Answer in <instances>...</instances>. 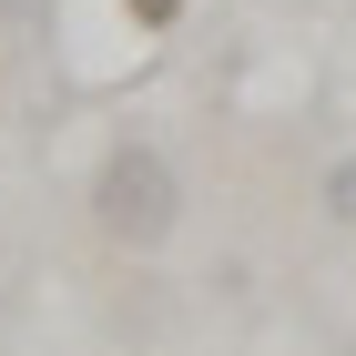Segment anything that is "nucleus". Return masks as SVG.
I'll use <instances>...</instances> for the list:
<instances>
[{"label":"nucleus","mask_w":356,"mask_h":356,"mask_svg":"<svg viewBox=\"0 0 356 356\" xmlns=\"http://www.w3.org/2000/svg\"><path fill=\"white\" fill-rule=\"evenodd\" d=\"M92 214H102L112 245H163L173 214H184V184H173V163L153 153V143H122L102 163V184H92Z\"/></svg>","instance_id":"f257e3e1"}]
</instances>
